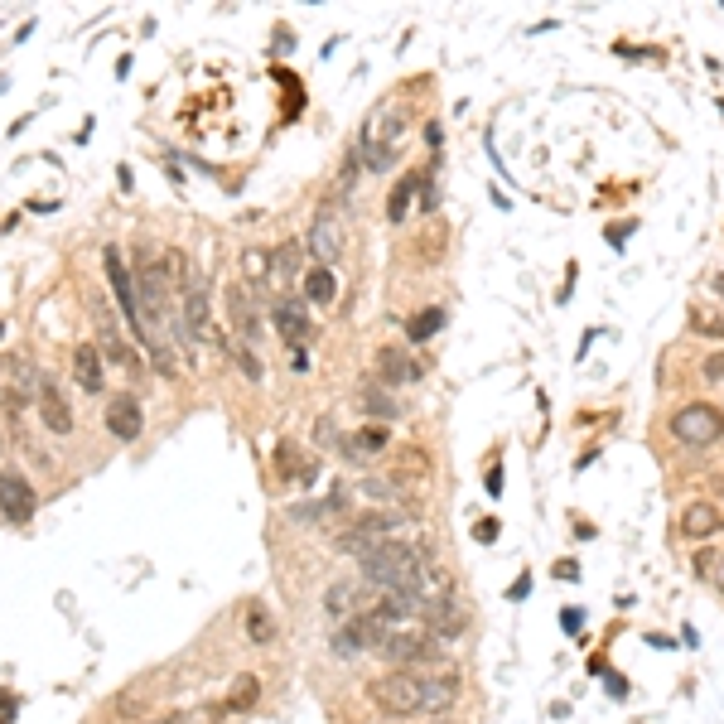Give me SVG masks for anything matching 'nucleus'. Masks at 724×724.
Masks as SVG:
<instances>
[{
    "mask_svg": "<svg viewBox=\"0 0 724 724\" xmlns=\"http://www.w3.org/2000/svg\"><path fill=\"white\" fill-rule=\"evenodd\" d=\"M367 700L382 710V715H396V720H416V715H445L459 705V676H425V671H387L367 686Z\"/></svg>",
    "mask_w": 724,
    "mask_h": 724,
    "instance_id": "1",
    "label": "nucleus"
},
{
    "mask_svg": "<svg viewBox=\"0 0 724 724\" xmlns=\"http://www.w3.org/2000/svg\"><path fill=\"white\" fill-rule=\"evenodd\" d=\"M382 657L396 662V671H411V667H420V662H440V657H445V642L416 623V628H396V633L382 642Z\"/></svg>",
    "mask_w": 724,
    "mask_h": 724,
    "instance_id": "2",
    "label": "nucleus"
},
{
    "mask_svg": "<svg viewBox=\"0 0 724 724\" xmlns=\"http://www.w3.org/2000/svg\"><path fill=\"white\" fill-rule=\"evenodd\" d=\"M671 435L691 449L715 445V440H724V411L705 406V401H691V406H681V411L671 416Z\"/></svg>",
    "mask_w": 724,
    "mask_h": 724,
    "instance_id": "3",
    "label": "nucleus"
},
{
    "mask_svg": "<svg viewBox=\"0 0 724 724\" xmlns=\"http://www.w3.org/2000/svg\"><path fill=\"white\" fill-rule=\"evenodd\" d=\"M208 276H189L184 285V329L198 338V343H218L223 348V334H218V324H213V300H208Z\"/></svg>",
    "mask_w": 724,
    "mask_h": 724,
    "instance_id": "4",
    "label": "nucleus"
},
{
    "mask_svg": "<svg viewBox=\"0 0 724 724\" xmlns=\"http://www.w3.org/2000/svg\"><path fill=\"white\" fill-rule=\"evenodd\" d=\"M34 488H29V478L20 469H0V512H5V522H15V527H25L29 517H34Z\"/></svg>",
    "mask_w": 724,
    "mask_h": 724,
    "instance_id": "5",
    "label": "nucleus"
},
{
    "mask_svg": "<svg viewBox=\"0 0 724 724\" xmlns=\"http://www.w3.org/2000/svg\"><path fill=\"white\" fill-rule=\"evenodd\" d=\"M227 309H232V329H237V338H242L247 348H256V343H261V319H256V300H251L247 280L227 285Z\"/></svg>",
    "mask_w": 724,
    "mask_h": 724,
    "instance_id": "6",
    "label": "nucleus"
},
{
    "mask_svg": "<svg viewBox=\"0 0 724 724\" xmlns=\"http://www.w3.org/2000/svg\"><path fill=\"white\" fill-rule=\"evenodd\" d=\"M107 280H112L121 314H126V319H131V329H140V338H145V319H140L136 285H131V271H126V261H121V251H116V247H107Z\"/></svg>",
    "mask_w": 724,
    "mask_h": 724,
    "instance_id": "7",
    "label": "nucleus"
},
{
    "mask_svg": "<svg viewBox=\"0 0 724 724\" xmlns=\"http://www.w3.org/2000/svg\"><path fill=\"white\" fill-rule=\"evenodd\" d=\"M39 420L49 435H73V406L58 382H39Z\"/></svg>",
    "mask_w": 724,
    "mask_h": 724,
    "instance_id": "8",
    "label": "nucleus"
},
{
    "mask_svg": "<svg viewBox=\"0 0 724 724\" xmlns=\"http://www.w3.org/2000/svg\"><path fill=\"white\" fill-rule=\"evenodd\" d=\"M271 319H276L280 338L290 343V353H300V348H305V338H309V314H305V305H300L295 295H285V300H276V305H271Z\"/></svg>",
    "mask_w": 724,
    "mask_h": 724,
    "instance_id": "9",
    "label": "nucleus"
},
{
    "mask_svg": "<svg viewBox=\"0 0 724 724\" xmlns=\"http://www.w3.org/2000/svg\"><path fill=\"white\" fill-rule=\"evenodd\" d=\"M102 348H92V343H83V348H73V382L87 391V396H102L107 391V367H102Z\"/></svg>",
    "mask_w": 724,
    "mask_h": 724,
    "instance_id": "10",
    "label": "nucleus"
},
{
    "mask_svg": "<svg viewBox=\"0 0 724 724\" xmlns=\"http://www.w3.org/2000/svg\"><path fill=\"white\" fill-rule=\"evenodd\" d=\"M107 430H112L116 440H136L140 430H145V420H140V401L131 391H121L107 401Z\"/></svg>",
    "mask_w": 724,
    "mask_h": 724,
    "instance_id": "11",
    "label": "nucleus"
},
{
    "mask_svg": "<svg viewBox=\"0 0 724 724\" xmlns=\"http://www.w3.org/2000/svg\"><path fill=\"white\" fill-rule=\"evenodd\" d=\"M309 251L319 256V266L338 261V251H343V227L334 223L329 208H319V218H314V227H309Z\"/></svg>",
    "mask_w": 724,
    "mask_h": 724,
    "instance_id": "12",
    "label": "nucleus"
},
{
    "mask_svg": "<svg viewBox=\"0 0 724 724\" xmlns=\"http://www.w3.org/2000/svg\"><path fill=\"white\" fill-rule=\"evenodd\" d=\"M377 377H382L387 387H406V382L420 377V362L411 358V353H401V348H382V353H377Z\"/></svg>",
    "mask_w": 724,
    "mask_h": 724,
    "instance_id": "13",
    "label": "nucleus"
},
{
    "mask_svg": "<svg viewBox=\"0 0 724 724\" xmlns=\"http://www.w3.org/2000/svg\"><path fill=\"white\" fill-rule=\"evenodd\" d=\"M724 527V512L715 502H691L686 512H681V536H691V541H705V536H715Z\"/></svg>",
    "mask_w": 724,
    "mask_h": 724,
    "instance_id": "14",
    "label": "nucleus"
},
{
    "mask_svg": "<svg viewBox=\"0 0 724 724\" xmlns=\"http://www.w3.org/2000/svg\"><path fill=\"white\" fill-rule=\"evenodd\" d=\"M223 353H227L232 362H237V367H242V377H247V382H261V377H266V367H261V358L251 353V348L242 343V338H223Z\"/></svg>",
    "mask_w": 724,
    "mask_h": 724,
    "instance_id": "15",
    "label": "nucleus"
},
{
    "mask_svg": "<svg viewBox=\"0 0 724 724\" xmlns=\"http://www.w3.org/2000/svg\"><path fill=\"white\" fill-rule=\"evenodd\" d=\"M358 594H362V580H334L329 594H324V609L329 613H353L358 609Z\"/></svg>",
    "mask_w": 724,
    "mask_h": 724,
    "instance_id": "16",
    "label": "nucleus"
},
{
    "mask_svg": "<svg viewBox=\"0 0 724 724\" xmlns=\"http://www.w3.org/2000/svg\"><path fill=\"white\" fill-rule=\"evenodd\" d=\"M305 295H309V300H314V305H329V300H334V295H338V280H334V271H329V266H314V271H309V276H305Z\"/></svg>",
    "mask_w": 724,
    "mask_h": 724,
    "instance_id": "17",
    "label": "nucleus"
},
{
    "mask_svg": "<svg viewBox=\"0 0 724 724\" xmlns=\"http://www.w3.org/2000/svg\"><path fill=\"white\" fill-rule=\"evenodd\" d=\"M256 700H261V681L256 676H237L232 691H227V710H251Z\"/></svg>",
    "mask_w": 724,
    "mask_h": 724,
    "instance_id": "18",
    "label": "nucleus"
},
{
    "mask_svg": "<svg viewBox=\"0 0 724 724\" xmlns=\"http://www.w3.org/2000/svg\"><path fill=\"white\" fill-rule=\"evenodd\" d=\"M97 329H102V358H112V362H131V353H126V343L116 338V324H112V314H107V309L97 314Z\"/></svg>",
    "mask_w": 724,
    "mask_h": 724,
    "instance_id": "19",
    "label": "nucleus"
},
{
    "mask_svg": "<svg viewBox=\"0 0 724 724\" xmlns=\"http://www.w3.org/2000/svg\"><path fill=\"white\" fill-rule=\"evenodd\" d=\"M295 256H300L295 242H285L280 251H271V280H276V285H290V280L300 276V271H295Z\"/></svg>",
    "mask_w": 724,
    "mask_h": 724,
    "instance_id": "20",
    "label": "nucleus"
},
{
    "mask_svg": "<svg viewBox=\"0 0 724 724\" xmlns=\"http://www.w3.org/2000/svg\"><path fill=\"white\" fill-rule=\"evenodd\" d=\"M362 401V411H367V416H382V420H391V416H401V406H396V401H391V396H382V391L377 387H367L358 396Z\"/></svg>",
    "mask_w": 724,
    "mask_h": 724,
    "instance_id": "21",
    "label": "nucleus"
},
{
    "mask_svg": "<svg viewBox=\"0 0 724 724\" xmlns=\"http://www.w3.org/2000/svg\"><path fill=\"white\" fill-rule=\"evenodd\" d=\"M242 271H247V285H261V280H271V251H256L251 247L242 256Z\"/></svg>",
    "mask_w": 724,
    "mask_h": 724,
    "instance_id": "22",
    "label": "nucleus"
},
{
    "mask_svg": "<svg viewBox=\"0 0 724 724\" xmlns=\"http://www.w3.org/2000/svg\"><path fill=\"white\" fill-rule=\"evenodd\" d=\"M416 184H420L416 174L396 184V194H391V203H387V218H391V223H401V218H406V208H411V194H416Z\"/></svg>",
    "mask_w": 724,
    "mask_h": 724,
    "instance_id": "23",
    "label": "nucleus"
},
{
    "mask_svg": "<svg viewBox=\"0 0 724 724\" xmlns=\"http://www.w3.org/2000/svg\"><path fill=\"white\" fill-rule=\"evenodd\" d=\"M440 329H445V309H425V314H416V319H411V338H435L440 334Z\"/></svg>",
    "mask_w": 724,
    "mask_h": 724,
    "instance_id": "24",
    "label": "nucleus"
},
{
    "mask_svg": "<svg viewBox=\"0 0 724 724\" xmlns=\"http://www.w3.org/2000/svg\"><path fill=\"white\" fill-rule=\"evenodd\" d=\"M387 425H362L358 440H353V454H372V449H387Z\"/></svg>",
    "mask_w": 724,
    "mask_h": 724,
    "instance_id": "25",
    "label": "nucleus"
},
{
    "mask_svg": "<svg viewBox=\"0 0 724 724\" xmlns=\"http://www.w3.org/2000/svg\"><path fill=\"white\" fill-rule=\"evenodd\" d=\"M691 329L705 338H724V314H710V309H691Z\"/></svg>",
    "mask_w": 724,
    "mask_h": 724,
    "instance_id": "26",
    "label": "nucleus"
},
{
    "mask_svg": "<svg viewBox=\"0 0 724 724\" xmlns=\"http://www.w3.org/2000/svg\"><path fill=\"white\" fill-rule=\"evenodd\" d=\"M247 638H251V642H271V638H276V628H271V613H266V609H251V613H247Z\"/></svg>",
    "mask_w": 724,
    "mask_h": 724,
    "instance_id": "27",
    "label": "nucleus"
},
{
    "mask_svg": "<svg viewBox=\"0 0 724 724\" xmlns=\"http://www.w3.org/2000/svg\"><path fill=\"white\" fill-rule=\"evenodd\" d=\"M700 575H705V580L724 594V551H720V556H700Z\"/></svg>",
    "mask_w": 724,
    "mask_h": 724,
    "instance_id": "28",
    "label": "nucleus"
},
{
    "mask_svg": "<svg viewBox=\"0 0 724 724\" xmlns=\"http://www.w3.org/2000/svg\"><path fill=\"white\" fill-rule=\"evenodd\" d=\"M367 169H387L391 165V145H367V160H362Z\"/></svg>",
    "mask_w": 724,
    "mask_h": 724,
    "instance_id": "29",
    "label": "nucleus"
},
{
    "mask_svg": "<svg viewBox=\"0 0 724 724\" xmlns=\"http://www.w3.org/2000/svg\"><path fill=\"white\" fill-rule=\"evenodd\" d=\"M705 377H710V382H724V353H710V358H705Z\"/></svg>",
    "mask_w": 724,
    "mask_h": 724,
    "instance_id": "30",
    "label": "nucleus"
},
{
    "mask_svg": "<svg viewBox=\"0 0 724 724\" xmlns=\"http://www.w3.org/2000/svg\"><path fill=\"white\" fill-rule=\"evenodd\" d=\"M474 536H478V541H498V522H493V517H483V522L474 527Z\"/></svg>",
    "mask_w": 724,
    "mask_h": 724,
    "instance_id": "31",
    "label": "nucleus"
},
{
    "mask_svg": "<svg viewBox=\"0 0 724 724\" xmlns=\"http://www.w3.org/2000/svg\"><path fill=\"white\" fill-rule=\"evenodd\" d=\"M710 290H715V295H724V276H710Z\"/></svg>",
    "mask_w": 724,
    "mask_h": 724,
    "instance_id": "32",
    "label": "nucleus"
}]
</instances>
